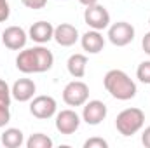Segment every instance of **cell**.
<instances>
[{
	"mask_svg": "<svg viewBox=\"0 0 150 148\" xmlns=\"http://www.w3.org/2000/svg\"><path fill=\"white\" fill-rule=\"evenodd\" d=\"M11 16V7L7 0H0V23H5Z\"/></svg>",
	"mask_w": 150,
	"mask_h": 148,
	"instance_id": "obj_22",
	"label": "cell"
},
{
	"mask_svg": "<svg viewBox=\"0 0 150 148\" xmlns=\"http://www.w3.org/2000/svg\"><path fill=\"white\" fill-rule=\"evenodd\" d=\"M21 4L32 11H38V9H44L47 5V0H21Z\"/></svg>",
	"mask_w": 150,
	"mask_h": 148,
	"instance_id": "obj_21",
	"label": "cell"
},
{
	"mask_svg": "<svg viewBox=\"0 0 150 148\" xmlns=\"http://www.w3.org/2000/svg\"><path fill=\"white\" fill-rule=\"evenodd\" d=\"M107 113L108 108L103 101L100 99H91V101H86L84 103V108H82V120L87 124V125H100L105 118H107Z\"/></svg>",
	"mask_w": 150,
	"mask_h": 148,
	"instance_id": "obj_8",
	"label": "cell"
},
{
	"mask_svg": "<svg viewBox=\"0 0 150 148\" xmlns=\"http://www.w3.org/2000/svg\"><path fill=\"white\" fill-rule=\"evenodd\" d=\"M28 38H32L37 44H47L49 40L54 38V26L49 21H37L30 26L28 30Z\"/></svg>",
	"mask_w": 150,
	"mask_h": 148,
	"instance_id": "obj_13",
	"label": "cell"
},
{
	"mask_svg": "<svg viewBox=\"0 0 150 148\" xmlns=\"http://www.w3.org/2000/svg\"><path fill=\"white\" fill-rule=\"evenodd\" d=\"M149 25H150V18H149Z\"/></svg>",
	"mask_w": 150,
	"mask_h": 148,
	"instance_id": "obj_27",
	"label": "cell"
},
{
	"mask_svg": "<svg viewBox=\"0 0 150 148\" xmlns=\"http://www.w3.org/2000/svg\"><path fill=\"white\" fill-rule=\"evenodd\" d=\"M11 99H12L11 87L4 78H0V106H11Z\"/></svg>",
	"mask_w": 150,
	"mask_h": 148,
	"instance_id": "obj_19",
	"label": "cell"
},
{
	"mask_svg": "<svg viewBox=\"0 0 150 148\" xmlns=\"http://www.w3.org/2000/svg\"><path fill=\"white\" fill-rule=\"evenodd\" d=\"M58 111V103L52 96H35L30 99V113L35 117V118H40V120H47L51 117H54Z\"/></svg>",
	"mask_w": 150,
	"mask_h": 148,
	"instance_id": "obj_6",
	"label": "cell"
},
{
	"mask_svg": "<svg viewBox=\"0 0 150 148\" xmlns=\"http://www.w3.org/2000/svg\"><path fill=\"white\" fill-rule=\"evenodd\" d=\"M2 42L7 49L11 51H19L26 45L28 42V33L21 26H7L2 32Z\"/></svg>",
	"mask_w": 150,
	"mask_h": 148,
	"instance_id": "obj_10",
	"label": "cell"
},
{
	"mask_svg": "<svg viewBox=\"0 0 150 148\" xmlns=\"http://www.w3.org/2000/svg\"><path fill=\"white\" fill-rule=\"evenodd\" d=\"M54 125L58 129V132L61 134H74L75 131L80 127V117L75 110H61L56 113V120H54Z\"/></svg>",
	"mask_w": 150,
	"mask_h": 148,
	"instance_id": "obj_9",
	"label": "cell"
},
{
	"mask_svg": "<svg viewBox=\"0 0 150 148\" xmlns=\"http://www.w3.org/2000/svg\"><path fill=\"white\" fill-rule=\"evenodd\" d=\"M108 40L115 47H126L134 40V26L127 21H117L108 26Z\"/></svg>",
	"mask_w": 150,
	"mask_h": 148,
	"instance_id": "obj_7",
	"label": "cell"
},
{
	"mask_svg": "<svg viewBox=\"0 0 150 148\" xmlns=\"http://www.w3.org/2000/svg\"><path fill=\"white\" fill-rule=\"evenodd\" d=\"M54 40L61 47H72L79 40V30L70 23H61L54 26Z\"/></svg>",
	"mask_w": 150,
	"mask_h": 148,
	"instance_id": "obj_12",
	"label": "cell"
},
{
	"mask_svg": "<svg viewBox=\"0 0 150 148\" xmlns=\"http://www.w3.org/2000/svg\"><path fill=\"white\" fill-rule=\"evenodd\" d=\"M142 47H143L145 54H149V56H150V32H147V33L143 35V40H142Z\"/></svg>",
	"mask_w": 150,
	"mask_h": 148,
	"instance_id": "obj_24",
	"label": "cell"
},
{
	"mask_svg": "<svg viewBox=\"0 0 150 148\" xmlns=\"http://www.w3.org/2000/svg\"><path fill=\"white\" fill-rule=\"evenodd\" d=\"M25 143V134L18 127H9L2 132V145L5 148H19Z\"/></svg>",
	"mask_w": 150,
	"mask_h": 148,
	"instance_id": "obj_16",
	"label": "cell"
},
{
	"mask_svg": "<svg viewBox=\"0 0 150 148\" xmlns=\"http://www.w3.org/2000/svg\"><path fill=\"white\" fill-rule=\"evenodd\" d=\"M136 78L142 84H149L150 85V61H142L136 68Z\"/></svg>",
	"mask_w": 150,
	"mask_h": 148,
	"instance_id": "obj_18",
	"label": "cell"
},
{
	"mask_svg": "<svg viewBox=\"0 0 150 148\" xmlns=\"http://www.w3.org/2000/svg\"><path fill=\"white\" fill-rule=\"evenodd\" d=\"M107 147H108V143L103 138H96V136L84 141V148H107Z\"/></svg>",
	"mask_w": 150,
	"mask_h": 148,
	"instance_id": "obj_20",
	"label": "cell"
},
{
	"mask_svg": "<svg viewBox=\"0 0 150 148\" xmlns=\"http://www.w3.org/2000/svg\"><path fill=\"white\" fill-rule=\"evenodd\" d=\"M80 45L87 54H100L105 47V38L98 30H89L80 37Z\"/></svg>",
	"mask_w": 150,
	"mask_h": 148,
	"instance_id": "obj_14",
	"label": "cell"
},
{
	"mask_svg": "<svg viewBox=\"0 0 150 148\" xmlns=\"http://www.w3.org/2000/svg\"><path fill=\"white\" fill-rule=\"evenodd\" d=\"M89 99V87L82 80H72L63 89V101L68 106H84Z\"/></svg>",
	"mask_w": 150,
	"mask_h": 148,
	"instance_id": "obj_4",
	"label": "cell"
},
{
	"mask_svg": "<svg viewBox=\"0 0 150 148\" xmlns=\"http://www.w3.org/2000/svg\"><path fill=\"white\" fill-rule=\"evenodd\" d=\"M84 7H89V5H94V4H98V0H79Z\"/></svg>",
	"mask_w": 150,
	"mask_h": 148,
	"instance_id": "obj_26",
	"label": "cell"
},
{
	"mask_svg": "<svg viewBox=\"0 0 150 148\" xmlns=\"http://www.w3.org/2000/svg\"><path fill=\"white\" fill-rule=\"evenodd\" d=\"M11 120V110L9 106H0V129L5 127Z\"/></svg>",
	"mask_w": 150,
	"mask_h": 148,
	"instance_id": "obj_23",
	"label": "cell"
},
{
	"mask_svg": "<svg viewBox=\"0 0 150 148\" xmlns=\"http://www.w3.org/2000/svg\"><path fill=\"white\" fill-rule=\"evenodd\" d=\"M84 21L86 25L91 28V30H105L110 26V12L107 11V7L100 5V4H94V5H89L86 7L84 11Z\"/></svg>",
	"mask_w": 150,
	"mask_h": 148,
	"instance_id": "obj_5",
	"label": "cell"
},
{
	"mask_svg": "<svg viewBox=\"0 0 150 148\" xmlns=\"http://www.w3.org/2000/svg\"><path fill=\"white\" fill-rule=\"evenodd\" d=\"M52 65H54V54L42 44L19 51V54L16 58V68L21 73L26 75L49 72L52 68Z\"/></svg>",
	"mask_w": 150,
	"mask_h": 148,
	"instance_id": "obj_1",
	"label": "cell"
},
{
	"mask_svg": "<svg viewBox=\"0 0 150 148\" xmlns=\"http://www.w3.org/2000/svg\"><path fill=\"white\" fill-rule=\"evenodd\" d=\"M0 40H2V35H0Z\"/></svg>",
	"mask_w": 150,
	"mask_h": 148,
	"instance_id": "obj_28",
	"label": "cell"
},
{
	"mask_svg": "<svg viewBox=\"0 0 150 148\" xmlns=\"http://www.w3.org/2000/svg\"><path fill=\"white\" fill-rule=\"evenodd\" d=\"M67 68H68V73L74 78H82L86 75V68H87V58L80 52L72 54L67 61Z\"/></svg>",
	"mask_w": 150,
	"mask_h": 148,
	"instance_id": "obj_15",
	"label": "cell"
},
{
	"mask_svg": "<svg viewBox=\"0 0 150 148\" xmlns=\"http://www.w3.org/2000/svg\"><path fill=\"white\" fill-rule=\"evenodd\" d=\"M52 140L44 132H35L26 140V148H52Z\"/></svg>",
	"mask_w": 150,
	"mask_h": 148,
	"instance_id": "obj_17",
	"label": "cell"
},
{
	"mask_svg": "<svg viewBox=\"0 0 150 148\" xmlns=\"http://www.w3.org/2000/svg\"><path fill=\"white\" fill-rule=\"evenodd\" d=\"M145 124V113L140 108H126L115 118V127L122 136H133L142 131Z\"/></svg>",
	"mask_w": 150,
	"mask_h": 148,
	"instance_id": "obj_3",
	"label": "cell"
},
{
	"mask_svg": "<svg viewBox=\"0 0 150 148\" xmlns=\"http://www.w3.org/2000/svg\"><path fill=\"white\" fill-rule=\"evenodd\" d=\"M35 91H37V85L32 78H19L12 84L11 87V92H12V98L19 103H26L30 101L33 96H35Z\"/></svg>",
	"mask_w": 150,
	"mask_h": 148,
	"instance_id": "obj_11",
	"label": "cell"
},
{
	"mask_svg": "<svg viewBox=\"0 0 150 148\" xmlns=\"http://www.w3.org/2000/svg\"><path fill=\"white\" fill-rule=\"evenodd\" d=\"M103 85L107 92L119 101H129L138 92L134 80L122 70H108L103 77Z\"/></svg>",
	"mask_w": 150,
	"mask_h": 148,
	"instance_id": "obj_2",
	"label": "cell"
},
{
	"mask_svg": "<svg viewBox=\"0 0 150 148\" xmlns=\"http://www.w3.org/2000/svg\"><path fill=\"white\" fill-rule=\"evenodd\" d=\"M142 143H143V147L150 148V125L145 127V131L142 132Z\"/></svg>",
	"mask_w": 150,
	"mask_h": 148,
	"instance_id": "obj_25",
	"label": "cell"
}]
</instances>
